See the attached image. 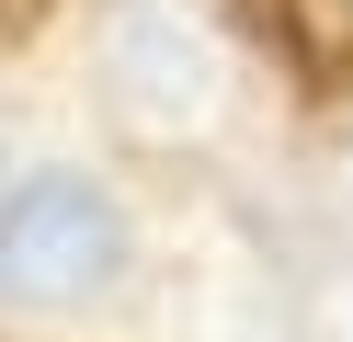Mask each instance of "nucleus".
<instances>
[{
  "label": "nucleus",
  "instance_id": "obj_1",
  "mask_svg": "<svg viewBox=\"0 0 353 342\" xmlns=\"http://www.w3.org/2000/svg\"><path fill=\"white\" fill-rule=\"evenodd\" d=\"M92 91L125 114V137H205L216 126V35L183 0H103L92 12Z\"/></svg>",
  "mask_w": 353,
  "mask_h": 342
},
{
  "label": "nucleus",
  "instance_id": "obj_2",
  "mask_svg": "<svg viewBox=\"0 0 353 342\" xmlns=\"http://www.w3.org/2000/svg\"><path fill=\"white\" fill-rule=\"evenodd\" d=\"M125 274V205L92 171H23L0 194V296L69 308V296Z\"/></svg>",
  "mask_w": 353,
  "mask_h": 342
},
{
  "label": "nucleus",
  "instance_id": "obj_3",
  "mask_svg": "<svg viewBox=\"0 0 353 342\" xmlns=\"http://www.w3.org/2000/svg\"><path fill=\"white\" fill-rule=\"evenodd\" d=\"M239 12L274 35V57L296 68L307 91H342L353 80V0H239Z\"/></svg>",
  "mask_w": 353,
  "mask_h": 342
},
{
  "label": "nucleus",
  "instance_id": "obj_4",
  "mask_svg": "<svg viewBox=\"0 0 353 342\" xmlns=\"http://www.w3.org/2000/svg\"><path fill=\"white\" fill-rule=\"evenodd\" d=\"M57 0H0V35H23V23H46Z\"/></svg>",
  "mask_w": 353,
  "mask_h": 342
}]
</instances>
